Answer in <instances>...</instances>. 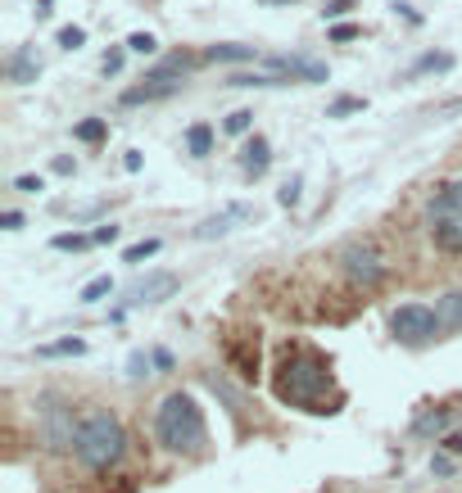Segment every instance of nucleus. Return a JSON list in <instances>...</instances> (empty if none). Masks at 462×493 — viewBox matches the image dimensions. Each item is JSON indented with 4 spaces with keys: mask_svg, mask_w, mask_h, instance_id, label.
Returning a JSON list of instances; mask_svg holds the SVG:
<instances>
[{
    "mask_svg": "<svg viewBox=\"0 0 462 493\" xmlns=\"http://www.w3.org/2000/svg\"><path fill=\"white\" fill-rule=\"evenodd\" d=\"M273 394L286 403V407H299V412H313V416H331L340 412V394H335V375H331V362L308 349V345H286L277 367H273Z\"/></svg>",
    "mask_w": 462,
    "mask_h": 493,
    "instance_id": "f257e3e1",
    "label": "nucleus"
},
{
    "mask_svg": "<svg viewBox=\"0 0 462 493\" xmlns=\"http://www.w3.org/2000/svg\"><path fill=\"white\" fill-rule=\"evenodd\" d=\"M154 439H159L173 458H204V452H209L204 407L186 390H173L159 407H154Z\"/></svg>",
    "mask_w": 462,
    "mask_h": 493,
    "instance_id": "f03ea898",
    "label": "nucleus"
},
{
    "mask_svg": "<svg viewBox=\"0 0 462 493\" xmlns=\"http://www.w3.org/2000/svg\"><path fill=\"white\" fill-rule=\"evenodd\" d=\"M73 458L82 462L87 471H96V475L119 471L123 458H127V426L119 421V412H109V407H87L82 421H77Z\"/></svg>",
    "mask_w": 462,
    "mask_h": 493,
    "instance_id": "7ed1b4c3",
    "label": "nucleus"
},
{
    "mask_svg": "<svg viewBox=\"0 0 462 493\" xmlns=\"http://www.w3.org/2000/svg\"><path fill=\"white\" fill-rule=\"evenodd\" d=\"M427 231H431L435 249L462 254V177L435 186V195L427 204Z\"/></svg>",
    "mask_w": 462,
    "mask_h": 493,
    "instance_id": "20e7f679",
    "label": "nucleus"
},
{
    "mask_svg": "<svg viewBox=\"0 0 462 493\" xmlns=\"http://www.w3.org/2000/svg\"><path fill=\"white\" fill-rule=\"evenodd\" d=\"M36 444L42 452H73L77 444V421L82 416H73L68 398L64 394H36Z\"/></svg>",
    "mask_w": 462,
    "mask_h": 493,
    "instance_id": "39448f33",
    "label": "nucleus"
},
{
    "mask_svg": "<svg viewBox=\"0 0 462 493\" xmlns=\"http://www.w3.org/2000/svg\"><path fill=\"white\" fill-rule=\"evenodd\" d=\"M440 313L427 308V303H399L390 313V335L399 339L404 349H427L431 339H440Z\"/></svg>",
    "mask_w": 462,
    "mask_h": 493,
    "instance_id": "423d86ee",
    "label": "nucleus"
},
{
    "mask_svg": "<svg viewBox=\"0 0 462 493\" xmlns=\"http://www.w3.org/2000/svg\"><path fill=\"white\" fill-rule=\"evenodd\" d=\"M340 272L350 277L354 285H363V290H376L385 277H390V262L376 254L372 240H350L340 249Z\"/></svg>",
    "mask_w": 462,
    "mask_h": 493,
    "instance_id": "0eeeda50",
    "label": "nucleus"
},
{
    "mask_svg": "<svg viewBox=\"0 0 462 493\" xmlns=\"http://www.w3.org/2000/svg\"><path fill=\"white\" fill-rule=\"evenodd\" d=\"M173 294H177V272H145V277H136V281L127 285L123 303L109 313V322H123L127 308H150V303H164V299H173Z\"/></svg>",
    "mask_w": 462,
    "mask_h": 493,
    "instance_id": "6e6552de",
    "label": "nucleus"
},
{
    "mask_svg": "<svg viewBox=\"0 0 462 493\" xmlns=\"http://www.w3.org/2000/svg\"><path fill=\"white\" fill-rule=\"evenodd\" d=\"M267 72H281L290 82H327V64L308 59V55H263Z\"/></svg>",
    "mask_w": 462,
    "mask_h": 493,
    "instance_id": "1a4fd4ad",
    "label": "nucleus"
},
{
    "mask_svg": "<svg viewBox=\"0 0 462 493\" xmlns=\"http://www.w3.org/2000/svg\"><path fill=\"white\" fill-rule=\"evenodd\" d=\"M227 362H231V371H236L245 385H254V381H258V339H254V335L227 339Z\"/></svg>",
    "mask_w": 462,
    "mask_h": 493,
    "instance_id": "9d476101",
    "label": "nucleus"
},
{
    "mask_svg": "<svg viewBox=\"0 0 462 493\" xmlns=\"http://www.w3.org/2000/svg\"><path fill=\"white\" fill-rule=\"evenodd\" d=\"M412 435H417V439H435V444H440L444 435H453V407H427V412L412 421Z\"/></svg>",
    "mask_w": 462,
    "mask_h": 493,
    "instance_id": "9b49d317",
    "label": "nucleus"
},
{
    "mask_svg": "<svg viewBox=\"0 0 462 493\" xmlns=\"http://www.w3.org/2000/svg\"><path fill=\"white\" fill-rule=\"evenodd\" d=\"M267 168H273V145H267V136H250L245 145H241V172L245 177H263Z\"/></svg>",
    "mask_w": 462,
    "mask_h": 493,
    "instance_id": "f8f14e48",
    "label": "nucleus"
},
{
    "mask_svg": "<svg viewBox=\"0 0 462 493\" xmlns=\"http://www.w3.org/2000/svg\"><path fill=\"white\" fill-rule=\"evenodd\" d=\"M200 59L196 55H186V50H177V55H168V59H159L154 68H145V78L141 82H181L190 68H196Z\"/></svg>",
    "mask_w": 462,
    "mask_h": 493,
    "instance_id": "ddd939ff",
    "label": "nucleus"
},
{
    "mask_svg": "<svg viewBox=\"0 0 462 493\" xmlns=\"http://www.w3.org/2000/svg\"><path fill=\"white\" fill-rule=\"evenodd\" d=\"M5 72H10V82H14V87H32L36 78H42V59H36L32 46H19V50L5 59Z\"/></svg>",
    "mask_w": 462,
    "mask_h": 493,
    "instance_id": "4468645a",
    "label": "nucleus"
},
{
    "mask_svg": "<svg viewBox=\"0 0 462 493\" xmlns=\"http://www.w3.org/2000/svg\"><path fill=\"white\" fill-rule=\"evenodd\" d=\"M209 64H263V50L258 46H241V42H218L204 50Z\"/></svg>",
    "mask_w": 462,
    "mask_h": 493,
    "instance_id": "2eb2a0df",
    "label": "nucleus"
},
{
    "mask_svg": "<svg viewBox=\"0 0 462 493\" xmlns=\"http://www.w3.org/2000/svg\"><path fill=\"white\" fill-rule=\"evenodd\" d=\"M186 82H141V87H132V91H123L119 95V104H154V100H168V95H177Z\"/></svg>",
    "mask_w": 462,
    "mask_h": 493,
    "instance_id": "dca6fc26",
    "label": "nucleus"
},
{
    "mask_svg": "<svg viewBox=\"0 0 462 493\" xmlns=\"http://www.w3.org/2000/svg\"><path fill=\"white\" fill-rule=\"evenodd\" d=\"M87 353V339L82 335H64V339H50V345H36V358L50 362V358H82Z\"/></svg>",
    "mask_w": 462,
    "mask_h": 493,
    "instance_id": "f3484780",
    "label": "nucleus"
},
{
    "mask_svg": "<svg viewBox=\"0 0 462 493\" xmlns=\"http://www.w3.org/2000/svg\"><path fill=\"white\" fill-rule=\"evenodd\" d=\"M250 209L245 204H231L227 213H218V217H209V222H200L196 226V240H213V236H227L231 231V222H236V217H245Z\"/></svg>",
    "mask_w": 462,
    "mask_h": 493,
    "instance_id": "a211bd4d",
    "label": "nucleus"
},
{
    "mask_svg": "<svg viewBox=\"0 0 462 493\" xmlns=\"http://www.w3.org/2000/svg\"><path fill=\"white\" fill-rule=\"evenodd\" d=\"M435 313H440V326L444 330H462V290H444L440 299H435Z\"/></svg>",
    "mask_w": 462,
    "mask_h": 493,
    "instance_id": "6ab92c4d",
    "label": "nucleus"
},
{
    "mask_svg": "<svg viewBox=\"0 0 462 493\" xmlns=\"http://www.w3.org/2000/svg\"><path fill=\"white\" fill-rule=\"evenodd\" d=\"M227 87H258V91H273V87H290V78H281V72H231V78H227Z\"/></svg>",
    "mask_w": 462,
    "mask_h": 493,
    "instance_id": "aec40b11",
    "label": "nucleus"
},
{
    "mask_svg": "<svg viewBox=\"0 0 462 493\" xmlns=\"http://www.w3.org/2000/svg\"><path fill=\"white\" fill-rule=\"evenodd\" d=\"M186 149H190L196 159H209V155H213V127H209V123L186 127Z\"/></svg>",
    "mask_w": 462,
    "mask_h": 493,
    "instance_id": "412c9836",
    "label": "nucleus"
},
{
    "mask_svg": "<svg viewBox=\"0 0 462 493\" xmlns=\"http://www.w3.org/2000/svg\"><path fill=\"white\" fill-rule=\"evenodd\" d=\"M96 245V236H87V231H59L55 240H50V249H59V254H82V249H91Z\"/></svg>",
    "mask_w": 462,
    "mask_h": 493,
    "instance_id": "4be33fe9",
    "label": "nucleus"
},
{
    "mask_svg": "<svg viewBox=\"0 0 462 493\" xmlns=\"http://www.w3.org/2000/svg\"><path fill=\"white\" fill-rule=\"evenodd\" d=\"M109 294H113V277H96V281H87V285H82L77 303H87V308H91V303H104Z\"/></svg>",
    "mask_w": 462,
    "mask_h": 493,
    "instance_id": "5701e85b",
    "label": "nucleus"
},
{
    "mask_svg": "<svg viewBox=\"0 0 462 493\" xmlns=\"http://www.w3.org/2000/svg\"><path fill=\"white\" fill-rule=\"evenodd\" d=\"M159 249H164V240H154V236H150V240H136V245H127V249H123V262L141 268V262H145V258H154Z\"/></svg>",
    "mask_w": 462,
    "mask_h": 493,
    "instance_id": "b1692460",
    "label": "nucleus"
},
{
    "mask_svg": "<svg viewBox=\"0 0 462 493\" xmlns=\"http://www.w3.org/2000/svg\"><path fill=\"white\" fill-rule=\"evenodd\" d=\"M449 68H453V55H435V50H431V55H421V59L408 68V78H417V72H449Z\"/></svg>",
    "mask_w": 462,
    "mask_h": 493,
    "instance_id": "393cba45",
    "label": "nucleus"
},
{
    "mask_svg": "<svg viewBox=\"0 0 462 493\" xmlns=\"http://www.w3.org/2000/svg\"><path fill=\"white\" fill-rule=\"evenodd\" d=\"M222 132H231V136H250V132H254V109H236V113H227Z\"/></svg>",
    "mask_w": 462,
    "mask_h": 493,
    "instance_id": "a878e982",
    "label": "nucleus"
},
{
    "mask_svg": "<svg viewBox=\"0 0 462 493\" xmlns=\"http://www.w3.org/2000/svg\"><path fill=\"white\" fill-rule=\"evenodd\" d=\"M104 132H109V123H104V118H87V123H77V127H73V136L82 140V145H96V140H104Z\"/></svg>",
    "mask_w": 462,
    "mask_h": 493,
    "instance_id": "bb28decb",
    "label": "nucleus"
},
{
    "mask_svg": "<svg viewBox=\"0 0 462 493\" xmlns=\"http://www.w3.org/2000/svg\"><path fill=\"white\" fill-rule=\"evenodd\" d=\"M367 104L358 100V95H340V100H331V109H327V118H350V113H363Z\"/></svg>",
    "mask_w": 462,
    "mask_h": 493,
    "instance_id": "cd10ccee",
    "label": "nucleus"
},
{
    "mask_svg": "<svg viewBox=\"0 0 462 493\" xmlns=\"http://www.w3.org/2000/svg\"><path fill=\"white\" fill-rule=\"evenodd\" d=\"M150 371H154V358H150L145 349H136V353L127 358V381H145Z\"/></svg>",
    "mask_w": 462,
    "mask_h": 493,
    "instance_id": "c85d7f7f",
    "label": "nucleus"
},
{
    "mask_svg": "<svg viewBox=\"0 0 462 493\" xmlns=\"http://www.w3.org/2000/svg\"><path fill=\"white\" fill-rule=\"evenodd\" d=\"M123 46H127L132 55H154V50H159V42H154V36H150V32H132V36H127V42H123Z\"/></svg>",
    "mask_w": 462,
    "mask_h": 493,
    "instance_id": "c756f323",
    "label": "nucleus"
},
{
    "mask_svg": "<svg viewBox=\"0 0 462 493\" xmlns=\"http://www.w3.org/2000/svg\"><path fill=\"white\" fill-rule=\"evenodd\" d=\"M87 46V27H59V50H82Z\"/></svg>",
    "mask_w": 462,
    "mask_h": 493,
    "instance_id": "7c9ffc66",
    "label": "nucleus"
},
{
    "mask_svg": "<svg viewBox=\"0 0 462 493\" xmlns=\"http://www.w3.org/2000/svg\"><path fill=\"white\" fill-rule=\"evenodd\" d=\"M299 191H304V181H299V177H290V181L281 186V191H277V204H281V209H295V204H299Z\"/></svg>",
    "mask_w": 462,
    "mask_h": 493,
    "instance_id": "2f4dec72",
    "label": "nucleus"
},
{
    "mask_svg": "<svg viewBox=\"0 0 462 493\" xmlns=\"http://www.w3.org/2000/svg\"><path fill=\"white\" fill-rule=\"evenodd\" d=\"M14 191H19V195H42V191H46V181H42V177H32V172H23V177H14Z\"/></svg>",
    "mask_w": 462,
    "mask_h": 493,
    "instance_id": "473e14b6",
    "label": "nucleus"
},
{
    "mask_svg": "<svg viewBox=\"0 0 462 493\" xmlns=\"http://www.w3.org/2000/svg\"><path fill=\"white\" fill-rule=\"evenodd\" d=\"M123 50L127 46H113L104 59H100V68H104V78H119V72H123Z\"/></svg>",
    "mask_w": 462,
    "mask_h": 493,
    "instance_id": "72a5a7b5",
    "label": "nucleus"
},
{
    "mask_svg": "<svg viewBox=\"0 0 462 493\" xmlns=\"http://www.w3.org/2000/svg\"><path fill=\"white\" fill-rule=\"evenodd\" d=\"M350 10H354V0H327V5H322V19H327V23H340Z\"/></svg>",
    "mask_w": 462,
    "mask_h": 493,
    "instance_id": "f704fd0d",
    "label": "nucleus"
},
{
    "mask_svg": "<svg viewBox=\"0 0 462 493\" xmlns=\"http://www.w3.org/2000/svg\"><path fill=\"white\" fill-rule=\"evenodd\" d=\"M91 236H96V245H113V240H119L123 231H119V226H113V222H104V226H96Z\"/></svg>",
    "mask_w": 462,
    "mask_h": 493,
    "instance_id": "c9c22d12",
    "label": "nucleus"
},
{
    "mask_svg": "<svg viewBox=\"0 0 462 493\" xmlns=\"http://www.w3.org/2000/svg\"><path fill=\"white\" fill-rule=\"evenodd\" d=\"M440 452H449V458H462V430L444 435V439H440Z\"/></svg>",
    "mask_w": 462,
    "mask_h": 493,
    "instance_id": "e433bc0d",
    "label": "nucleus"
},
{
    "mask_svg": "<svg viewBox=\"0 0 462 493\" xmlns=\"http://www.w3.org/2000/svg\"><path fill=\"white\" fill-rule=\"evenodd\" d=\"M150 358H154V371H173L177 367V358L168 349H150Z\"/></svg>",
    "mask_w": 462,
    "mask_h": 493,
    "instance_id": "4c0bfd02",
    "label": "nucleus"
},
{
    "mask_svg": "<svg viewBox=\"0 0 462 493\" xmlns=\"http://www.w3.org/2000/svg\"><path fill=\"white\" fill-rule=\"evenodd\" d=\"M354 36H358L354 23H335V27H331V42H354Z\"/></svg>",
    "mask_w": 462,
    "mask_h": 493,
    "instance_id": "58836bf2",
    "label": "nucleus"
},
{
    "mask_svg": "<svg viewBox=\"0 0 462 493\" xmlns=\"http://www.w3.org/2000/svg\"><path fill=\"white\" fill-rule=\"evenodd\" d=\"M0 226H5V231H23V213H19V209H5V217H0Z\"/></svg>",
    "mask_w": 462,
    "mask_h": 493,
    "instance_id": "ea45409f",
    "label": "nucleus"
},
{
    "mask_svg": "<svg viewBox=\"0 0 462 493\" xmlns=\"http://www.w3.org/2000/svg\"><path fill=\"white\" fill-rule=\"evenodd\" d=\"M431 471H435V475H449V471H453L449 452H435V458H431Z\"/></svg>",
    "mask_w": 462,
    "mask_h": 493,
    "instance_id": "a19ab883",
    "label": "nucleus"
},
{
    "mask_svg": "<svg viewBox=\"0 0 462 493\" xmlns=\"http://www.w3.org/2000/svg\"><path fill=\"white\" fill-rule=\"evenodd\" d=\"M390 10H395V14H404V19H408V23H412V27H417V23H421V14H417V10H412V5H404V0H395V5H390Z\"/></svg>",
    "mask_w": 462,
    "mask_h": 493,
    "instance_id": "79ce46f5",
    "label": "nucleus"
},
{
    "mask_svg": "<svg viewBox=\"0 0 462 493\" xmlns=\"http://www.w3.org/2000/svg\"><path fill=\"white\" fill-rule=\"evenodd\" d=\"M127 172H141V149H127V159H123Z\"/></svg>",
    "mask_w": 462,
    "mask_h": 493,
    "instance_id": "37998d69",
    "label": "nucleus"
},
{
    "mask_svg": "<svg viewBox=\"0 0 462 493\" xmlns=\"http://www.w3.org/2000/svg\"><path fill=\"white\" fill-rule=\"evenodd\" d=\"M50 5L55 0H42V5H36V19H50Z\"/></svg>",
    "mask_w": 462,
    "mask_h": 493,
    "instance_id": "c03bdc74",
    "label": "nucleus"
}]
</instances>
